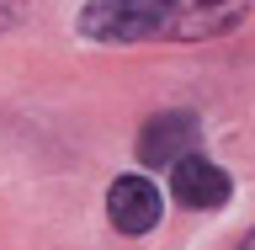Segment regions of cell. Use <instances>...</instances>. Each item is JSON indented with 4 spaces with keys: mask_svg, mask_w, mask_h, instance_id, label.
Segmentation results:
<instances>
[{
    "mask_svg": "<svg viewBox=\"0 0 255 250\" xmlns=\"http://www.w3.org/2000/svg\"><path fill=\"white\" fill-rule=\"evenodd\" d=\"M250 0H91L75 27L91 43H207L234 32Z\"/></svg>",
    "mask_w": 255,
    "mask_h": 250,
    "instance_id": "obj_1",
    "label": "cell"
},
{
    "mask_svg": "<svg viewBox=\"0 0 255 250\" xmlns=\"http://www.w3.org/2000/svg\"><path fill=\"white\" fill-rule=\"evenodd\" d=\"M197 139H202V128H197L191 112H154L138 128V160L154 165V171H170L175 160L197 155Z\"/></svg>",
    "mask_w": 255,
    "mask_h": 250,
    "instance_id": "obj_2",
    "label": "cell"
},
{
    "mask_svg": "<svg viewBox=\"0 0 255 250\" xmlns=\"http://www.w3.org/2000/svg\"><path fill=\"white\" fill-rule=\"evenodd\" d=\"M159 213H165V203H159V187L149 181V176H117L107 187V219L117 235H149L159 224Z\"/></svg>",
    "mask_w": 255,
    "mask_h": 250,
    "instance_id": "obj_3",
    "label": "cell"
},
{
    "mask_svg": "<svg viewBox=\"0 0 255 250\" xmlns=\"http://www.w3.org/2000/svg\"><path fill=\"white\" fill-rule=\"evenodd\" d=\"M170 192H175L181 208L207 213V208H223L234 197V181H229L223 165H213V160H202V155H186V160L170 165Z\"/></svg>",
    "mask_w": 255,
    "mask_h": 250,
    "instance_id": "obj_4",
    "label": "cell"
},
{
    "mask_svg": "<svg viewBox=\"0 0 255 250\" xmlns=\"http://www.w3.org/2000/svg\"><path fill=\"white\" fill-rule=\"evenodd\" d=\"M21 16H27V0H0V32H5V27H16Z\"/></svg>",
    "mask_w": 255,
    "mask_h": 250,
    "instance_id": "obj_5",
    "label": "cell"
},
{
    "mask_svg": "<svg viewBox=\"0 0 255 250\" xmlns=\"http://www.w3.org/2000/svg\"><path fill=\"white\" fill-rule=\"evenodd\" d=\"M239 250H255V229H250V235H245V240H239Z\"/></svg>",
    "mask_w": 255,
    "mask_h": 250,
    "instance_id": "obj_6",
    "label": "cell"
}]
</instances>
